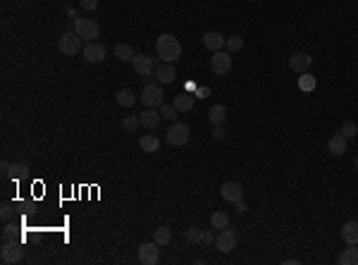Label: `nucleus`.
<instances>
[{"mask_svg":"<svg viewBox=\"0 0 358 265\" xmlns=\"http://www.w3.org/2000/svg\"><path fill=\"white\" fill-rule=\"evenodd\" d=\"M222 136H225V129H222V127H215V129H212V139H222Z\"/></svg>","mask_w":358,"mask_h":265,"instance_id":"58836bf2","label":"nucleus"},{"mask_svg":"<svg viewBox=\"0 0 358 265\" xmlns=\"http://www.w3.org/2000/svg\"><path fill=\"white\" fill-rule=\"evenodd\" d=\"M339 265H358V249H344L339 253Z\"/></svg>","mask_w":358,"mask_h":265,"instance_id":"393cba45","label":"nucleus"},{"mask_svg":"<svg viewBox=\"0 0 358 265\" xmlns=\"http://www.w3.org/2000/svg\"><path fill=\"white\" fill-rule=\"evenodd\" d=\"M0 260L5 265H15L24 260V249L22 242H3V249H0Z\"/></svg>","mask_w":358,"mask_h":265,"instance_id":"f03ea898","label":"nucleus"},{"mask_svg":"<svg viewBox=\"0 0 358 265\" xmlns=\"http://www.w3.org/2000/svg\"><path fill=\"white\" fill-rule=\"evenodd\" d=\"M115 98H117V103L125 105V108H132V105L136 103V98H134V93L129 91V88H122V91H117Z\"/></svg>","mask_w":358,"mask_h":265,"instance_id":"a878e982","label":"nucleus"},{"mask_svg":"<svg viewBox=\"0 0 358 265\" xmlns=\"http://www.w3.org/2000/svg\"><path fill=\"white\" fill-rule=\"evenodd\" d=\"M155 51H158V58H162V62H175V60L182 58V45L172 34H162L155 41Z\"/></svg>","mask_w":358,"mask_h":265,"instance_id":"f257e3e1","label":"nucleus"},{"mask_svg":"<svg viewBox=\"0 0 358 265\" xmlns=\"http://www.w3.org/2000/svg\"><path fill=\"white\" fill-rule=\"evenodd\" d=\"M215 239H218V236L212 234V232L203 229V234H201V244H215Z\"/></svg>","mask_w":358,"mask_h":265,"instance_id":"c9c22d12","label":"nucleus"},{"mask_svg":"<svg viewBox=\"0 0 358 265\" xmlns=\"http://www.w3.org/2000/svg\"><path fill=\"white\" fill-rule=\"evenodd\" d=\"M208 93H210V88H208V86H201V88L196 91V96H198V98H208Z\"/></svg>","mask_w":358,"mask_h":265,"instance_id":"4c0bfd02","label":"nucleus"},{"mask_svg":"<svg viewBox=\"0 0 358 265\" xmlns=\"http://www.w3.org/2000/svg\"><path fill=\"white\" fill-rule=\"evenodd\" d=\"M210 222H212V227L215 229H225V227H229V218H227V213H212V218H210Z\"/></svg>","mask_w":358,"mask_h":265,"instance_id":"7c9ffc66","label":"nucleus"},{"mask_svg":"<svg viewBox=\"0 0 358 265\" xmlns=\"http://www.w3.org/2000/svg\"><path fill=\"white\" fill-rule=\"evenodd\" d=\"M160 260V246L155 242H146L139 246V263L144 265H155Z\"/></svg>","mask_w":358,"mask_h":265,"instance_id":"6e6552de","label":"nucleus"},{"mask_svg":"<svg viewBox=\"0 0 358 265\" xmlns=\"http://www.w3.org/2000/svg\"><path fill=\"white\" fill-rule=\"evenodd\" d=\"M210 69L218 77H225V74L232 72V53H222V51H215L210 58Z\"/></svg>","mask_w":358,"mask_h":265,"instance_id":"39448f33","label":"nucleus"},{"mask_svg":"<svg viewBox=\"0 0 358 265\" xmlns=\"http://www.w3.org/2000/svg\"><path fill=\"white\" fill-rule=\"evenodd\" d=\"M67 17H69V19H74V17H77V10H74V8H67Z\"/></svg>","mask_w":358,"mask_h":265,"instance_id":"a19ab883","label":"nucleus"},{"mask_svg":"<svg viewBox=\"0 0 358 265\" xmlns=\"http://www.w3.org/2000/svg\"><path fill=\"white\" fill-rule=\"evenodd\" d=\"M234 206H236V213H246V210H249V208H246V203H244V201H236V203H234Z\"/></svg>","mask_w":358,"mask_h":265,"instance_id":"ea45409f","label":"nucleus"},{"mask_svg":"<svg viewBox=\"0 0 358 265\" xmlns=\"http://www.w3.org/2000/svg\"><path fill=\"white\" fill-rule=\"evenodd\" d=\"M81 55H84V58H86L88 62L98 65V62H103V60H105V48H103L101 43H96V41H88V43L84 45Z\"/></svg>","mask_w":358,"mask_h":265,"instance_id":"9b49d317","label":"nucleus"},{"mask_svg":"<svg viewBox=\"0 0 358 265\" xmlns=\"http://www.w3.org/2000/svg\"><path fill=\"white\" fill-rule=\"evenodd\" d=\"M225 43H227V38L222 36L220 31H208V34L203 36V45L208 48V51H212V53L222 51V48H225Z\"/></svg>","mask_w":358,"mask_h":265,"instance_id":"4468645a","label":"nucleus"},{"mask_svg":"<svg viewBox=\"0 0 358 265\" xmlns=\"http://www.w3.org/2000/svg\"><path fill=\"white\" fill-rule=\"evenodd\" d=\"M81 8L84 10H96L98 8V0H81Z\"/></svg>","mask_w":358,"mask_h":265,"instance_id":"e433bc0d","label":"nucleus"},{"mask_svg":"<svg viewBox=\"0 0 358 265\" xmlns=\"http://www.w3.org/2000/svg\"><path fill=\"white\" fill-rule=\"evenodd\" d=\"M132 67L139 77H151V74H155V62H153V58H148V55H136V58L132 60Z\"/></svg>","mask_w":358,"mask_h":265,"instance_id":"1a4fd4ad","label":"nucleus"},{"mask_svg":"<svg viewBox=\"0 0 358 265\" xmlns=\"http://www.w3.org/2000/svg\"><path fill=\"white\" fill-rule=\"evenodd\" d=\"M236 244H239V234H236V229H232V227L220 229L218 239H215V246H218L220 253H232V251L236 249Z\"/></svg>","mask_w":358,"mask_h":265,"instance_id":"7ed1b4c3","label":"nucleus"},{"mask_svg":"<svg viewBox=\"0 0 358 265\" xmlns=\"http://www.w3.org/2000/svg\"><path fill=\"white\" fill-rule=\"evenodd\" d=\"M12 215H15V210H12V203H3V206H0V218H3L5 222L12 220Z\"/></svg>","mask_w":358,"mask_h":265,"instance_id":"f704fd0d","label":"nucleus"},{"mask_svg":"<svg viewBox=\"0 0 358 265\" xmlns=\"http://www.w3.org/2000/svg\"><path fill=\"white\" fill-rule=\"evenodd\" d=\"M220 194H222V199H225L227 203H236V201L244 199V189H242V184H236V182H225L222 189H220Z\"/></svg>","mask_w":358,"mask_h":265,"instance_id":"f8f14e48","label":"nucleus"},{"mask_svg":"<svg viewBox=\"0 0 358 265\" xmlns=\"http://www.w3.org/2000/svg\"><path fill=\"white\" fill-rule=\"evenodd\" d=\"M160 115L165 119H172V122H177V117H179V110L175 108V103H162L160 105Z\"/></svg>","mask_w":358,"mask_h":265,"instance_id":"c756f323","label":"nucleus"},{"mask_svg":"<svg viewBox=\"0 0 358 265\" xmlns=\"http://www.w3.org/2000/svg\"><path fill=\"white\" fill-rule=\"evenodd\" d=\"M208 119H210L215 127H222V125H225V119H227L225 105H212L210 110H208Z\"/></svg>","mask_w":358,"mask_h":265,"instance_id":"412c9836","label":"nucleus"},{"mask_svg":"<svg viewBox=\"0 0 358 265\" xmlns=\"http://www.w3.org/2000/svg\"><path fill=\"white\" fill-rule=\"evenodd\" d=\"M201 234H203V229H198V227H186L184 229V239H186V244H191V246L201 244Z\"/></svg>","mask_w":358,"mask_h":265,"instance_id":"cd10ccee","label":"nucleus"},{"mask_svg":"<svg viewBox=\"0 0 358 265\" xmlns=\"http://www.w3.org/2000/svg\"><path fill=\"white\" fill-rule=\"evenodd\" d=\"M191 136V129L184 122H172V127L168 129V143L172 146H184Z\"/></svg>","mask_w":358,"mask_h":265,"instance_id":"0eeeda50","label":"nucleus"},{"mask_svg":"<svg viewBox=\"0 0 358 265\" xmlns=\"http://www.w3.org/2000/svg\"><path fill=\"white\" fill-rule=\"evenodd\" d=\"M0 170H3V172H8V170H10V162H8V160H3V162H0Z\"/></svg>","mask_w":358,"mask_h":265,"instance_id":"79ce46f5","label":"nucleus"},{"mask_svg":"<svg viewBox=\"0 0 358 265\" xmlns=\"http://www.w3.org/2000/svg\"><path fill=\"white\" fill-rule=\"evenodd\" d=\"M112 53H115V58L122 60V62H132V60L136 58V53H134V48L129 43H117Z\"/></svg>","mask_w":358,"mask_h":265,"instance_id":"aec40b11","label":"nucleus"},{"mask_svg":"<svg viewBox=\"0 0 358 265\" xmlns=\"http://www.w3.org/2000/svg\"><path fill=\"white\" fill-rule=\"evenodd\" d=\"M98 24L93 22V19H86V17H81V19H74V34L84 41H93V38H98Z\"/></svg>","mask_w":358,"mask_h":265,"instance_id":"423d86ee","label":"nucleus"},{"mask_svg":"<svg viewBox=\"0 0 358 265\" xmlns=\"http://www.w3.org/2000/svg\"><path fill=\"white\" fill-rule=\"evenodd\" d=\"M141 125L144 127H148V129H155V127L160 125V119H162V115L160 112H155V108H146V110L141 112Z\"/></svg>","mask_w":358,"mask_h":265,"instance_id":"f3484780","label":"nucleus"},{"mask_svg":"<svg viewBox=\"0 0 358 265\" xmlns=\"http://www.w3.org/2000/svg\"><path fill=\"white\" fill-rule=\"evenodd\" d=\"M139 146L144 153H158V148H160V139L155 136V134H144L139 139Z\"/></svg>","mask_w":358,"mask_h":265,"instance_id":"a211bd4d","label":"nucleus"},{"mask_svg":"<svg viewBox=\"0 0 358 265\" xmlns=\"http://www.w3.org/2000/svg\"><path fill=\"white\" fill-rule=\"evenodd\" d=\"M342 239L346 244H349V246H356L358 244V222H346V225H344L342 227Z\"/></svg>","mask_w":358,"mask_h":265,"instance_id":"6ab92c4d","label":"nucleus"},{"mask_svg":"<svg viewBox=\"0 0 358 265\" xmlns=\"http://www.w3.org/2000/svg\"><path fill=\"white\" fill-rule=\"evenodd\" d=\"M299 88H301V91H306V93H311V91L315 88V77H313V74H308V72L301 74V77H299Z\"/></svg>","mask_w":358,"mask_h":265,"instance_id":"c85d7f7f","label":"nucleus"},{"mask_svg":"<svg viewBox=\"0 0 358 265\" xmlns=\"http://www.w3.org/2000/svg\"><path fill=\"white\" fill-rule=\"evenodd\" d=\"M155 77H158L160 84H172L177 77V69L172 67V62H162V65L155 67Z\"/></svg>","mask_w":358,"mask_h":265,"instance_id":"dca6fc26","label":"nucleus"},{"mask_svg":"<svg viewBox=\"0 0 358 265\" xmlns=\"http://www.w3.org/2000/svg\"><path fill=\"white\" fill-rule=\"evenodd\" d=\"M353 162H356V167H358V158H356V160H353Z\"/></svg>","mask_w":358,"mask_h":265,"instance_id":"37998d69","label":"nucleus"},{"mask_svg":"<svg viewBox=\"0 0 358 265\" xmlns=\"http://www.w3.org/2000/svg\"><path fill=\"white\" fill-rule=\"evenodd\" d=\"M165 93H162V86L160 84H146L144 88V93H141V103L146 105V108H160L165 103Z\"/></svg>","mask_w":358,"mask_h":265,"instance_id":"20e7f679","label":"nucleus"},{"mask_svg":"<svg viewBox=\"0 0 358 265\" xmlns=\"http://www.w3.org/2000/svg\"><path fill=\"white\" fill-rule=\"evenodd\" d=\"M342 134L346 136V139H353V136L358 134V125H356V122H351V119H346L344 127H342Z\"/></svg>","mask_w":358,"mask_h":265,"instance_id":"473e14b6","label":"nucleus"},{"mask_svg":"<svg viewBox=\"0 0 358 265\" xmlns=\"http://www.w3.org/2000/svg\"><path fill=\"white\" fill-rule=\"evenodd\" d=\"M153 242L158 244V246H168V244L172 242V229H170V227L153 229Z\"/></svg>","mask_w":358,"mask_h":265,"instance_id":"5701e85b","label":"nucleus"},{"mask_svg":"<svg viewBox=\"0 0 358 265\" xmlns=\"http://www.w3.org/2000/svg\"><path fill=\"white\" fill-rule=\"evenodd\" d=\"M60 51L65 53V55H77V53H81L84 48H81V38L77 36V34H62V38H60Z\"/></svg>","mask_w":358,"mask_h":265,"instance_id":"9d476101","label":"nucleus"},{"mask_svg":"<svg viewBox=\"0 0 358 265\" xmlns=\"http://www.w3.org/2000/svg\"><path fill=\"white\" fill-rule=\"evenodd\" d=\"M311 62H313V58L308 55V53H294L292 58H289V67H292L294 72H308V67H311Z\"/></svg>","mask_w":358,"mask_h":265,"instance_id":"ddd939ff","label":"nucleus"},{"mask_svg":"<svg viewBox=\"0 0 358 265\" xmlns=\"http://www.w3.org/2000/svg\"><path fill=\"white\" fill-rule=\"evenodd\" d=\"M139 125H141V119L132 117V115L122 119V129H125V132H136V127H139Z\"/></svg>","mask_w":358,"mask_h":265,"instance_id":"72a5a7b5","label":"nucleus"},{"mask_svg":"<svg viewBox=\"0 0 358 265\" xmlns=\"http://www.w3.org/2000/svg\"><path fill=\"white\" fill-rule=\"evenodd\" d=\"M8 175L15 179V182H19V179H24V177L29 175V165L27 162H15V165H10Z\"/></svg>","mask_w":358,"mask_h":265,"instance_id":"b1692460","label":"nucleus"},{"mask_svg":"<svg viewBox=\"0 0 358 265\" xmlns=\"http://www.w3.org/2000/svg\"><path fill=\"white\" fill-rule=\"evenodd\" d=\"M3 242H19V227L15 222H8L3 227Z\"/></svg>","mask_w":358,"mask_h":265,"instance_id":"bb28decb","label":"nucleus"},{"mask_svg":"<svg viewBox=\"0 0 358 265\" xmlns=\"http://www.w3.org/2000/svg\"><path fill=\"white\" fill-rule=\"evenodd\" d=\"M346 146H349V139H346L342 132L335 134V136L327 141V151L332 155H344V153H346Z\"/></svg>","mask_w":358,"mask_h":265,"instance_id":"2eb2a0df","label":"nucleus"},{"mask_svg":"<svg viewBox=\"0 0 358 265\" xmlns=\"http://www.w3.org/2000/svg\"><path fill=\"white\" fill-rule=\"evenodd\" d=\"M227 53H239L244 48V38L242 36H229L227 38V43H225Z\"/></svg>","mask_w":358,"mask_h":265,"instance_id":"2f4dec72","label":"nucleus"},{"mask_svg":"<svg viewBox=\"0 0 358 265\" xmlns=\"http://www.w3.org/2000/svg\"><path fill=\"white\" fill-rule=\"evenodd\" d=\"M194 98L191 93H179V96H175V108L179 112H189L191 108H194Z\"/></svg>","mask_w":358,"mask_h":265,"instance_id":"4be33fe9","label":"nucleus"}]
</instances>
